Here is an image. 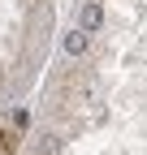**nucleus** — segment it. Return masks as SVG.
<instances>
[{
  "mask_svg": "<svg viewBox=\"0 0 147 155\" xmlns=\"http://www.w3.org/2000/svg\"><path fill=\"white\" fill-rule=\"evenodd\" d=\"M65 52H69V56H78V52H87V30H78V35H69V39H65Z\"/></svg>",
  "mask_w": 147,
  "mask_h": 155,
  "instance_id": "1",
  "label": "nucleus"
},
{
  "mask_svg": "<svg viewBox=\"0 0 147 155\" xmlns=\"http://www.w3.org/2000/svg\"><path fill=\"white\" fill-rule=\"evenodd\" d=\"M95 26H100V9L87 5V9H82V30H95Z\"/></svg>",
  "mask_w": 147,
  "mask_h": 155,
  "instance_id": "2",
  "label": "nucleus"
},
{
  "mask_svg": "<svg viewBox=\"0 0 147 155\" xmlns=\"http://www.w3.org/2000/svg\"><path fill=\"white\" fill-rule=\"evenodd\" d=\"M0 155H13V147H9V138L0 134Z\"/></svg>",
  "mask_w": 147,
  "mask_h": 155,
  "instance_id": "3",
  "label": "nucleus"
}]
</instances>
